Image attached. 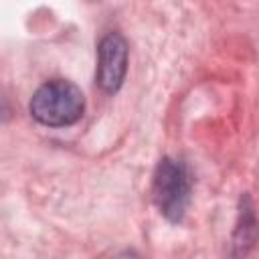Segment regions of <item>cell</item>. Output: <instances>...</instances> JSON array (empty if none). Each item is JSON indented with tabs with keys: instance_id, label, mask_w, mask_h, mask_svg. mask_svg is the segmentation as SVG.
<instances>
[{
	"instance_id": "cell-1",
	"label": "cell",
	"mask_w": 259,
	"mask_h": 259,
	"mask_svg": "<svg viewBox=\"0 0 259 259\" xmlns=\"http://www.w3.org/2000/svg\"><path fill=\"white\" fill-rule=\"evenodd\" d=\"M85 99L81 89L65 79H53L40 85L30 99V115L49 127L73 125L81 119Z\"/></svg>"
},
{
	"instance_id": "cell-2",
	"label": "cell",
	"mask_w": 259,
	"mask_h": 259,
	"mask_svg": "<svg viewBox=\"0 0 259 259\" xmlns=\"http://www.w3.org/2000/svg\"><path fill=\"white\" fill-rule=\"evenodd\" d=\"M152 194L156 206L168 221H182L190 200V176L184 162L174 158L160 160L154 172Z\"/></svg>"
},
{
	"instance_id": "cell-3",
	"label": "cell",
	"mask_w": 259,
	"mask_h": 259,
	"mask_svg": "<svg viewBox=\"0 0 259 259\" xmlns=\"http://www.w3.org/2000/svg\"><path fill=\"white\" fill-rule=\"evenodd\" d=\"M127 71V42L119 32L101 38L97 51V83L105 93H115Z\"/></svg>"
}]
</instances>
